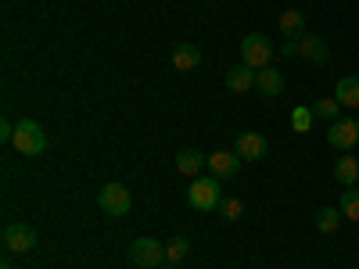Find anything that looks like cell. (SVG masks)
<instances>
[{"instance_id":"6da1fadb","label":"cell","mask_w":359,"mask_h":269,"mask_svg":"<svg viewBox=\"0 0 359 269\" xmlns=\"http://www.w3.org/2000/svg\"><path fill=\"white\" fill-rule=\"evenodd\" d=\"M187 205L198 208V212H212V208H219V205H223V179H216V176H198V179H191Z\"/></svg>"},{"instance_id":"7a4b0ae2","label":"cell","mask_w":359,"mask_h":269,"mask_svg":"<svg viewBox=\"0 0 359 269\" xmlns=\"http://www.w3.org/2000/svg\"><path fill=\"white\" fill-rule=\"evenodd\" d=\"M273 54H277L273 43H269V36H262V33H248V36L241 40V65H248V69H255V72L269 69Z\"/></svg>"},{"instance_id":"3957f363","label":"cell","mask_w":359,"mask_h":269,"mask_svg":"<svg viewBox=\"0 0 359 269\" xmlns=\"http://www.w3.org/2000/svg\"><path fill=\"white\" fill-rule=\"evenodd\" d=\"M11 147H15L18 155H43V151H47V133H43V126L33 123V118H22L18 130H15Z\"/></svg>"},{"instance_id":"277c9868","label":"cell","mask_w":359,"mask_h":269,"mask_svg":"<svg viewBox=\"0 0 359 269\" xmlns=\"http://www.w3.org/2000/svg\"><path fill=\"white\" fill-rule=\"evenodd\" d=\"M0 241H4L8 255H29L36 248V230L25 226V223H8L4 233H0Z\"/></svg>"},{"instance_id":"5b68a950","label":"cell","mask_w":359,"mask_h":269,"mask_svg":"<svg viewBox=\"0 0 359 269\" xmlns=\"http://www.w3.org/2000/svg\"><path fill=\"white\" fill-rule=\"evenodd\" d=\"M97 205H101V212L104 216H126L130 208H133V198H130V191L123 187V184H104L101 187V194H97Z\"/></svg>"},{"instance_id":"8992f818","label":"cell","mask_w":359,"mask_h":269,"mask_svg":"<svg viewBox=\"0 0 359 269\" xmlns=\"http://www.w3.org/2000/svg\"><path fill=\"white\" fill-rule=\"evenodd\" d=\"M162 258H165V248L155 237H137L130 244V262L140 265V269H155V265H162Z\"/></svg>"},{"instance_id":"52a82bcc","label":"cell","mask_w":359,"mask_h":269,"mask_svg":"<svg viewBox=\"0 0 359 269\" xmlns=\"http://www.w3.org/2000/svg\"><path fill=\"white\" fill-rule=\"evenodd\" d=\"M327 144H331L334 151H352V147L359 144V118H338V123H331Z\"/></svg>"},{"instance_id":"ba28073f","label":"cell","mask_w":359,"mask_h":269,"mask_svg":"<svg viewBox=\"0 0 359 269\" xmlns=\"http://www.w3.org/2000/svg\"><path fill=\"white\" fill-rule=\"evenodd\" d=\"M233 151L241 155L245 162H259V158H266V151H269V140H266L262 133H255V130H245V133L233 137Z\"/></svg>"},{"instance_id":"9c48e42d","label":"cell","mask_w":359,"mask_h":269,"mask_svg":"<svg viewBox=\"0 0 359 269\" xmlns=\"http://www.w3.org/2000/svg\"><path fill=\"white\" fill-rule=\"evenodd\" d=\"M241 155L237 151H216V155H208V176H216V179H233L237 172H241Z\"/></svg>"},{"instance_id":"30bf717a","label":"cell","mask_w":359,"mask_h":269,"mask_svg":"<svg viewBox=\"0 0 359 269\" xmlns=\"http://www.w3.org/2000/svg\"><path fill=\"white\" fill-rule=\"evenodd\" d=\"M201 65V47L198 43H176L172 47V69L176 72H194Z\"/></svg>"},{"instance_id":"8fae6325","label":"cell","mask_w":359,"mask_h":269,"mask_svg":"<svg viewBox=\"0 0 359 269\" xmlns=\"http://www.w3.org/2000/svg\"><path fill=\"white\" fill-rule=\"evenodd\" d=\"M255 69H248V65H237V69H230L226 76H223V83H226V90L230 94H248V90L255 86Z\"/></svg>"},{"instance_id":"7c38bea8","label":"cell","mask_w":359,"mask_h":269,"mask_svg":"<svg viewBox=\"0 0 359 269\" xmlns=\"http://www.w3.org/2000/svg\"><path fill=\"white\" fill-rule=\"evenodd\" d=\"M298 57H306V62H313V65H323L327 57H331V50H327V40L306 33L302 40H298Z\"/></svg>"},{"instance_id":"4fadbf2b","label":"cell","mask_w":359,"mask_h":269,"mask_svg":"<svg viewBox=\"0 0 359 269\" xmlns=\"http://www.w3.org/2000/svg\"><path fill=\"white\" fill-rule=\"evenodd\" d=\"M284 86H287V83H284V76H280L273 65L262 69V72L255 76V90H259L262 97H280V94H284Z\"/></svg>"},{"instance_id":"5bb4252c","label":"cell","mask_w":359,"mask_h":269,"mask_svg":"<svg viewBox=\"0 0 359 269\" xmlns=\"http://www.w3.org/2000/svg\"><path fill=\"white\" fill-rule=\"evenodd\" d=\"M176 169L184 172V176H191V179H198V172L208 169V158L198 151V147H184V151L176 155Z\"/></svg>"},{"instance_id":"9a60e30c","label":"cell","mask_w":359,"mask_h":269,"mask_svg":"<svg viewBox=\"0 0 359 269\" xmlns=\"http://www.w3.org/2000/svg\"><path fill=\"white\" fill-rule=\"evenodd\" d=\"M280 33L291 36V40H302V36H306V15L298 11V8L280 11Z\"/></svg>"},{"instance_id":"2e32d148","label":"cell","mask_w":359,"mask_h":269,"mask_svg":"<svg viewBox=\"0 0 359 269\" xmlns=\"http://www.w3.org/2000/svg\"><path fill=\"white\" fill-rule=\"evenodd\" d=\"M334 97L341 108H359V76H345L334 86Z\"/></svg>"},{"instance_id":"e0dca14e","label":"cell","mask_w":359,"mask_h":269,"mask_svg":"<svg viewBox=\"0 0 359 269\" xmlns=\"http://www.w3.org/2000/svg\"><path fill=\"white\" fill-rule=\"evenodd\" d=\"M334 179H338L341 187H355V184H359V162H355L352 155L338 158V165H334Z\"/></svg>"},{"instance_id":"ac0fdd59","label":"cell","mask_w":359,"mask_h":269,"mask_svg":"<svg viewBox=\"0 0 359 269\" xmlns=\"http://www.w3.org/2000/svg\"><path fill=\"white\" fill-rule=\"evenodd\" d=\"M341 208H320L316 212V230L320 233H338V226H341Z\"/></svg>"},{"instance_id":"d6986e66","label":"cell","mask_w":359,"mask_h":269,"mask_svg":"<svg viewBox=\"0 0 359 269\" xmlns=\"http://www.w3.org/2000/svg\"><path fill=\"white\" fill-rule=\"evenodd\" d=\"M313 123H316V115H313L309 104H298V108L291 111V130H294V133H309Z\"/></svg>"},{"instance_id":"ffe728a7","label":"cell","mask_w":359,"mask_h":269,"mask_svg":"<svg viewBox=\"0 0 359 269\" xmlns=\"http://www.w3.org/2000/svg\"><path fill=\"white\" fill-rule=\"evenodd\" d=\"M309 108H313V115H316V118L338 123V108H341V104H338V97H320V101H313Z\"/></svg>"},{"instance_id":"44dd1931","label":"cell","mask_w":359,"mask_h":269,"mask_svg":"<svg viewBox=\"0 0 359 269\" xmlns=\"http://www.w3.org/2000/svg\"><path fill=\"white\" fill-rule=\"evenodd\" d=\"M341 216L345 219H352V223H359V187H345V194H341Z\"/></svg>"},{"instance_id":"7402d4cb","label":"cell","mask_w":359,"mask_h":269,"mask_svg":"<svg viewBox=\"0 0 359 269\" xmlns=\"http://www.w3.org/2000/svg\"><path fill=\"white\" fill-rule=\"evenodd\" d=\"M191 251V241L187 237H172V241L165 244V262H184Z\"/></svg>"},{"instance_id":"603a6c76","label":"cell","mask_w":359,"mask_h":269,"mask_svg":"<svg viewBox=\"0 0 359 269\" xmlns=\"http://www.w3.org/2000/svg\"><path fill=\"white\" fill-rule=\"evenodd\" d=\"M219 212H223V219H226V223H237V219L245 216V205H241V198H223Z\"/></svg>"},{"instance_id":"cb8c5ba5","label":"cell","mask_w":359,"mask_h":269,"mask_svg":"<svg viewBox=\"0 0 359 269\" xmlns=\"http://www.w3.org/2000/svg\"><path fill=\"white\" fill-rule=\"evenodd\" d=\"M15 130H18V126H11V118H0V140H4V144L15 140Z\"/></svg>"},{"instance_id":"d4e9b609","label":"cell","mask_w":359,"mask_h":269,"mask_svg":"<svg viewBox=\"0 0 359 269\" xmlns=\"http://www.w3.org/2000/svg\"><path fill=\"white\" fill-rule=\"evenodd\" d=\"M280 57H298V40H287V43H280Z\"/></svg>"},{"instance_id":"484cf974","label":"cell","mask_w":359,"mask_h":269,"mask_svg":"<svg viewBox=\"0 0 359 269\" xmlns=\"http://www.w3.org/2000/svg\"><path fill=\"white\" fill-rule=\"evenodd\" d=\"M165 269H184V262H169Z\"/></svg>"},{"instance_id":"4316f807","label":"cell","mask_w":359,"mask_h":269,"mask_svg":"<svg viewBox=\"0 0 359 269\" xmlns=\"http://www.w3.org/2000/svg\"><path fill=\"white\" fill-rule=\"evenodd\" d=\"M0 269H15V265H11V258H4V262H0Z\"/></svg>"}]
</instances>
